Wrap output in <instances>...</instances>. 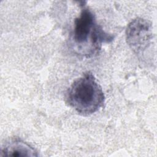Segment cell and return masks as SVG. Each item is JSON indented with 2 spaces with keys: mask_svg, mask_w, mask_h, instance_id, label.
<instances>
[{
  "mask_svg": "<svg viewBox=\"0 0 157 157\" xmlns=\"http://www.w3.org/2000/svg\"><path fill=\"white\" fill-rule=\"evenodd\" d=\"M126 39L133 52L136 54H142L152 40L151 24L142 18L134 19L127 26Z\"/></svg>",
  "mask_w": 157,
  "mask_h": 157,
  "instance_id": "3957f363",
  "label": "cell"
},
{
  "mask_svg": "<svg viewBox=\"0 0 157 157\" xmlns=\"http://www.w3.org/2000/svg\"><path fill=\"white\" fill-rule=\"evenodd\" d=\"M2 157L37 156L36 150L27 142L20 139H13L7 142L1 148Z\"/></svg>",
  "mask_w": 157,
  "mask_h": 157,
  "instance_id": "277c9868",
  "label": "cell"
},
{
  "mask_svg": "<svg viewBox=\"0 0 157 157\" xmlns=\"http://www.w3.org/2000/svg\"><path fill=\"white\" fill-rule=\"evenodd\" d=\"M113 39L97 24L93 12L83 6L74 21L72 34V41L78 53L87 57L93 56L101 50L102 43L110 42Z\"/></svg>",
  "mask_w": 157,
  "mask_h": 157,
  "instance_id": "7a4b0ae2",
  "label": "cell"
},
{
  "mask_svg": "<svg viewBox=\"0 0 157 157\" xmlns=\"http://www.w3.org/2000/svg\"><path fill=\"white\" fill-rule=\"evenodd\" d=\"M69 106L83 116L99 111L105 103V95L92 72H84L75 80L66 93Z\"/></svg>",
  "mask_w": 157,
  "mask_h": 157,
  "instance_id": "6da1fadb",
  "label": "cell"
}]
</instances>
